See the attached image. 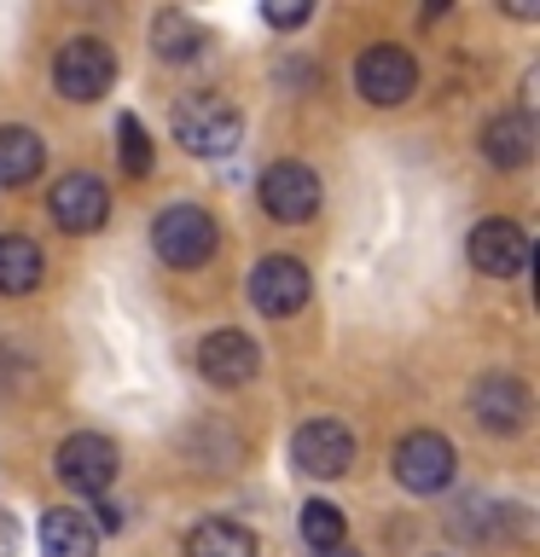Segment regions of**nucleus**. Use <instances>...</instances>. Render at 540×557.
I'll list each match as a JSON object with an SVG mask.
<instances>
[{"label":"nucleus","instance_id":"obj_23","mask_svg":"<svg viewBox=\"0 0 540 557\" xmlns=\"http://www.w3.org/2000/svg\"><path fill=\"white\" fill-rule=\"evenodd\" d=\"M12 552H17V522L0 511V557H12Z\"/></svg>","mask_w":540,"mask_h":557},{"label":"nucleus","instance_id":"obj_1","mask_svg":"<svg viewBox=\"0 0 540 557\" xmlns=\"http://www.w3.org/2000/svg\"><path fill=\"white\" fill-rule=\"evenodd\" d=\"M111 82H116V59H111V47H105L99 35H76V41H64L59 59H52V87H59L64 99H76V104L105 99Z\"/></svg>","mask_w":540,"mask_h":557},{"label":"nucleus","instance_id":"obj_11","mask_svg":"<svg viewBox=\"0 0 540 557\" xmlns=\"http://www.w3.org/2000/svg\"><path fill=\"white\" fill-rule=\"evenodd\" d=\"M470 418L494 435H517L529 424V389L512 372H488L477 389H470Z\"/></svg>","mask_w":540,"mask_h":557},{"label":"nucleus","instance_id":"obj_18","mask_svg":"<svg viewBox=\"0 0 540 557\" xmlns=\"http://www.w3.org/2000/svg\"><path fill=\"white\" fill-rule=\"evenodd\" d=\"M186 557H256V534L238 529V522L209 517L186 534Z\"/></svg>","mask_w":540,"mask_h":557},{"label":"nucleus","instance_id":"obj_20","mask_svg":"<svg viewBox=\"0 0 540 557\" xmlns=\"http://www.w3.org/2000/svg\"><path fill=\"white\" fill-rule=\"evenodd\" d=\"M303 540L314 552H331V546H343V511L331 499H308L303 505Z\"/></svg>","mask_w":540,"mask_h":557},{"label":"nucleus","instance_id":"obj_15","mask_svg":"<svg viewBox=\"0 0 540 557\" xmlns=\"http://www.w3.org/2000/svg\"><path fill=\"white\" fill-rule=\"evenodd\" d=\"M41 552L47 557H99V529L82 511H47L41 517Z\"/></svg>","mask_w":540,"mask_h":557},{"label":"nucleus","instance_id":"obj_8","mask_svg":"<svg viewBox=\"0 0 540 557\" xmlns=\"http://www.w3.org/2000/svg\"><path fill=\"white\" fill-rule=\"evenodd\" d=\"M52 465H59V482L76 487V494H105V487L116 482V447L105 442V435H94V430L59 442V459Z\"/></svg>","mask_w":540,"mask_h":557},{"label":"nucleus","instance_id":"obj_3","mask_svg":"<svg viewBox=\"0 0 540 557\" xmlns=\"http://www.w3.org/2000/svg\"><path fill=\"white\" fill-rule=\"evenodd\" d=\"M151 244L169 268H204V261L216 256V221H209L198 203H174L151 221Z\"/></svg>","mask_w":540,"mask_h":557},{"label":"nucleus","instance_id":"obj_6","mask_svg":"<svg viewBox=\"0 0 540 557\" xmlns=\"http://www.w3.org/2000/svg\"><path fill=\"white\" fill-rule=\"evenodd\" d=\"M314 278L296 256H261L250 268V302L268 313V320H285V313H296L308 302Z\"/></svg>","mask_w":540,"mask_h":557},{"label":"nucleus","instance_id":"obj_2","mask_svg":"<svg viewBox=\"0 0 540 557\" xmlns=\"http://www.w3.org/2000/svg\"><path fill=\"white\" fill-rule=\"evenodd\" d=\"M238 134H244L238 111L226 99H216V94L186 99L181 111H174V139H181L192 157H226L238 146Z\"/></svg>","mask_w":540,"mask_h":557},{"label":"nucleus","instance_id":"obj_9","mask_svg":"<svg viewBox=\"0 0 540 557\" xmlns=\"http://www.w3.org/2000/svg\"><path fill=\"white\" fill-rule=\"evenodd\" d=\"M47 209L64 233H99L105 215H111V191H105L99 174H64V181L52 186Z\"/></svg>","mask_w":540,"mask_h":557},{"label":"nucleus","instance_id":"obj_4","mask_svg":"<svg viewBox=\"0 0 540 557\" xmlns=\"http://www.w3.org/2000/svg\"><path fill=\"white\" fill-rule=\"evenodd\" d=\"M453 442L435 430H413L407 442L395 447V482L407 487V494H442L453 482Z\"/></svg>","mask_w":540,"mask_h":557},{"label":"nucleus","instance_id":"obj_13","mask_svg":"<svg viewBox=\"0 0 540 557\" xmlns=\"http://www.w3.org/2000/svg\"><path fill=\"white\" fill-rule=\"evenodd\" d=\"M198 372L209 383H221V389H238V383H250L261 372V348L244 337V331H216V337H204V348H198Z\"/></svg>","mask_w":540,"mask_h":557},{"label":"nucleus","instance_id":"obj_22","mask_svg":"<svg viewBox=\"0 0 540 557\" xmlns=\"http://www.w3.org/2000/svg\"><path fill=\"white\" fill-rule=\"evenodd\" d=\"M308 12H314V0H268V7H261V17H268L273 29H296V24H308Z\"/></svg>","mask_w":540,"mask_h":557},{"label":"nucleus","instance_id":"obj_17","mask_svg":"<svg viewBox=\"0 0 540 557\" xmlns=\"http://www.w3.org/2000/svg\"><path fill=\"white\" fill-rule=\"evenodd\" d=\"M41 285V250L17 233H0V296H24Z\"/></svg>","mask_w":540,"mask_h":557},{"label":"nucleus","instance_id":"obj_25","mask_svg":"<svg viewBox=\"0 0 540 557\" xmlns=\"http://www.w3.org/2000/svg\"><path fill=\"white\" fill-rule=\"evenodd\" d=\"M320 557H355V552H348V546H331V552H320Z\"/></svg>","mask_w":540,"mask_h":557},{"label":"nucleus","instance_id":"obj_12","mask_svg":"<svg viewBox=\"0 0 540 557\" xmlns=\"http://www.w3.org/2000/svg\"><path fill=\"white\" fill-rule=\"evenodd\" d=\"M470 268L488 278H512L529 268V233L517 221H477L470 233Z\"/></svg>","mask_w":540,"mask_h":557},{"label":"nucleus","instance_id":"obj_21","mask_svg":"<svg viewBox=\"0 0 540 557\" xmlns=\"http://www.w3.org/2000/svg\"><path fill=\"white\" fill-rule=\"evenodd\" d=\"M116 163H122V174H151V139H146V122L139 116H122L116 122Z\"/></svg>","mask_w":540,"mask_h":557},{"label":"nucleus","instance_id":"obj_19","mask_svg":"<svg viewBox=\"0 0 540 557\" xmlns=\"http://www.w3.org/2000/svg\"><path fill=\"white\" fill-rule=\"evenodd\" d=\"M151 41H157V59H174V64H181V59H198V47L209 41V35L192 24L186 12H163V17L151 24Z\"/></svg>","mask_w":540,"mask_h":557},{"label":"nucleus","instance_id":"obj_7","mask_svg":"<svg viewBox=\"0 0 540 557\" xmlns=\"http://www.w3.org/2000/svg\"><path fill=\"white\" fill-rule=\"evenodd\" d=\"M355 82H360V94L372 99V104H401V99H413V87H418V64H413L407 47L378 41V47L360 52Z\"/></svg>","mask_w":540,"mask_h":557},{"label":"nucleus","instance_id":"obj_14","mask_svg":"<svg viewBox=\"0 0 540 557\" xmlns=\"http://www.w3.org/2000/svg\"><path fill=\"white\" fill-rule=\"evenodd\" d=\"M482 157L494 169H523L535 157V122L523 116V111H505V116H494L482 128Z\"/></svg>","mask_w":540,"mask_h":557},{"label":"nucleus","instance_id":"obj_5","mask_svg":"<svg viewBox=\"0 0 540 557\" xmlns=\"http://www.w3.org/2000/svg\"><path fill=\"white\" fill-rule=\"evenodd\" d=\"M291 459L303 476L331 482L355 465V435H348V424H338V418H308V424L291 435Z\"/></svg>","mask_w":540,"mask_h":557},{"label":"nucleus","instance_id":"obj_24","mask_svg":"<svg viewBox=\"0 0 540 557\" xmlns=\"http://www.w3.org/2000/svg\"><path fill=\"white\" fill-rule=\"evenodd\" d=\"M94 529H122V511H116V505H99V522H94Z\"/></svg>","mask_w":540,"mask_h":557},{"label":"nucleus","instance_id":"obj_16","mask_svg":"<svg viewBox=\"0 0 540 557\" xmlns=\"http://www.w3.org/2000/svg\"><path fill=\"white\" fill-rule=\"evenodd\" d=\"M47 163V146L35 128H0V186H29Z\"/></svg>","mask_w":540,"mask_h":557},{"label":"nucleus","instance_id":"obj_10","mask_svg":"<svg viewBox=\"0 0 540 557\" xmlns=\"http://www.w3.org/2000/svg\"><path fill=\"white\" fill-rule=\"evenodd\" d=\"M261 209L273 221H308L320 209V174L308 163H273L261 174Z\"/></svg>","mask_w":540,"mask_h":557}]
</instances>
